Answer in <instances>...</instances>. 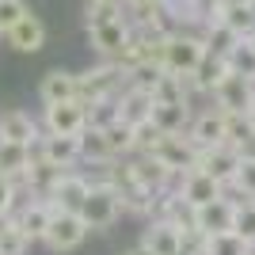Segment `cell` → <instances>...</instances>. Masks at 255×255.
Masks as SVG:
<instances>
[{
  "instance_id": "cell-1",
  "label": "cell",
  "mask_w": 255,
  "mask_h": 255,
  "mask_svg": "<svg viewBox=\"0 0 255 255\" xmlns=\"http://www.w3.org/2000/svg\"><path fill=\"white\" fill-rule=\"evenodd\" d=\"M129 84V73L122 61H99L88 73H76V99L80 103H96V99H111Z\"/></svg>"
},
{
  "instance_id": "cell-2",
  "label": "cell",
  "mask_w": 255,
  "mask_h": 255,
  "mask_svg": "<svg viewBox=\"0 0 255 255\" xmlns=\"http://www.w3.org/2000/svg\"><path fill=\"white\" fill-rule=\"evenodd\" d=\"M202 53H206L202 34L175 31L168 42L160 46V65H164V73H171V76H194V69H198V61H202Z\"/></svg>"
},
{
  "instance_id": "cell-3",
  "label": "cell",
  "mask_w": 255,
  "mask_h": 255,
  "mask_svg": "<svg viewBox=\"0 0 255 255\" xmlns=\"http://www.w3.org/2000/svg\"><path fill=\"white\" fill-rule=\"evenodd\" d=\"M76 213L88 225V233H96V229H111L126 210H122V194L111 183H92V191H88V198L80 202Z\"/></svg>"
},
{
  "instance_id": "cell-4",
  "label": "cell",
  "mask_w": 255,
  "mask_h": 255,
  "mask_svg": "<svg viewBox=\"0 0 255 255\" xmlns=\"http://www.w3.org/2000/svg\"><path fill=\"white\" fill-rule=\"evenodd\" d=\"M145 156H152L160 168H168L171 175H187V171L198 164V149H194V141L187 137V133H164V137L152 145V152H145Z\"/></svg>"
},
{
  "instance_id": "cell-5",
  "label": "cell",
  "mask_w": 255,
  "mask_h": 255,
  "mask_svg": "<svg viewBox=\"0 0 255 255\" xmlns=\"http://www.w3.org/2000/svg\"><path fill=\"white\" fill-rule=\"evenodd\" d=\"M88 240V225L80 221V213H53V221H50V229H46V236H42V244L50 248L53 255H69V252H76V248Z\"/></svg>"
},
{
  "instance_id": "cell-6",
  "label": "cell",
  "mask_w": 255,
  "mask_h": 255,
  "mask_svg": "<svg viewBox=\"0 0 255 255\" xmlns=\"http://www.w3.org/2000/svg\"><path fill=\"white\" fill-rule=\"evenodd\" d=\"M42 129L46 133H61V137H80L88 129V107L80 99L42 107Z\"/></svg>"
},
{
  "instance_id": "cell-7",
  "label": "cell",
  "mask_w": 255,
  "mask_h": 255,
  "mask_svg": "<svg viewBox=\"0 0 255 255\" xmlns=\"http://www.w3.org/2000/svg\"><path fill=\"white\" fill-rule=\"evenodd\" d=\"M210 96H213V107H217V111H225V115H244V111H252L255 80H248V76H240V73H229Z\"/></svg>"
},
{
  "instance_id": "cell-8",
  "label": "cell",
  "mask_w": 255,
  "mask_h": 255,
  "mask_svg": "<svg viewBox=\"0 0 255 255\" xmlns=\"http://www.w3.org/2000/svg\"><path fill=\"white\" fill-rule=\"evenodd\" d=\"M194 233H202V236L236 233V202L229 194H221V198L198 206V210H194Z\"/></svg>"
},
{
  "instance_id": "cell-9",
  "label": "cell",
  "mask_w": 255,
  "mask_h": 255,
  "mask_svg": "<svg viewBox=\"0 0 255 255\" xmlns=\"http://www.w3.org/2000/svg\"><path fill=\"white\" fill-rule=\"evenodd\" d=\"M88 46L103 57V61H118L129 46V23L115 19V23H99V27H88Z\"/></svg>"
},
{
  "instance_id": "cell-10",
  "label": "cell",
  "mask_w": 255,
  "mask_h": 255,
  "mask_svg": "<svg viewBox=\"0 0 255 255\" xmlns=\"http://www.w3.org/2000/svg\"><path fill=\"white\" fill-rule=\"evenodd\" d=\"M175 194H179V198L191 206V210H198V206L213 202V198H221L225 187L213 179V175H206L202 168H191L187 175H179V179H175Z\"/></svg>"
},
{
  "instance_id": "cell-11",
  "label": "cell",
  "mask_w": 255,
  "mask_h": 255,
  "mask_svg": "<svg viewBox=\"0 0 255 255\" xmlns=\"http://www.w3.org/2000/svg\"><path fill=\"white\" fill-rule=\"evenodd\" d=\"M53 206L46 202V198H31V202H23L19 210L11 213V221L19 225V233L31 240V244H42V236H46V229H50V221H53Z\"/></svg>"
},
{
  "instance_id": "cell-12",
  "label": "cell",
  "mask_w": 255,
  "mask_h": 255,
  "mask_svg": "<svg viewBox=\"0 0 255 255\" xmlns=\"http://www.w3.org/2000/svg\"><path fill=\"white\" fill-rule=\"evenodd\" d=\"M187 137L194 141V149H217V145H229L225 141V111H217V107H210V111H202V115L191 118V126H187Z\"/></svg>"
},
{
  "instance_id": "cell-13",
  "label": "cell",
  "mask_w": 255,
  "mask_h": 255,
  "mask_svg": "<svg viewBox=\"0 0 255 255\" xmlns=\"http://www.w3.org/2000/svg\"><path fill=\"white\" fill-rule=\"evenodd\" d=\"M240 156H244V152L233 149V145H217V149H202V152H198V164H194V168H202L206 175H213L221 187H229V183L236 179Z\"/></svg>"
},
{
  "instance_id": "cell-14",
  "label": "cell",
  "mask_w": 255,
  "mask_h": 255,
  "mask_svg": "<svg viewBox=\"0 0 255 255\" xmlns=\"http://www.w3.org/2000/svg\"><path fill=\"white\" fill-rule=\"evenodd\" d=\"M34 156H42L53 168H73L80 160V137H61V133H42L38 145H34Z\"/></svg>"
},
{
  "instance_id": "cell-15",
  "label": "cell",
  "mask_w": 255,
  "mask_h": 255,
  "mask_svg": "<svg viewBox=\"0 0 255 255\" xmlns=\"http://www.w3.org/2000/svg\"><path fill=\"white\" fill-rule=\"evenodd\" d=\"M88 191H92V183H88L84 171H65L61 183L53 187V194L46 198V202H50L53 210H61V213H76L80 202L88 198Z\"/></svg>"
},
{
  "instance_id": "cell-16",
  "label": "cell",
  "mask_w": 255,
  "mask_h": 255,
  "mask_svg": "<svg viewBox=\"0 0 255 255\" xmlns=\"http://www.w3.org/2000/svg\"><path fill=\"white\" fill-rule=\"evenodd\" d=\"M0 137L34 149L38 137H42V129H38V118L27 115V111H4V115H0Z\"/></svg>"
},
{
  "instance_id": "cell-17",
  "label": "cell",
  "mask_w": 255,
  "mask_h": 255,
  "mask_svg": "<svg viewBox=\"0 0 255 255\" xmlns=\"http://www.w3.org/2000/svg\"><path fill=\"white\" fill-rule=\"evenodd\" d=\"M4 42H8L15 53H38L46 46V23L31 11V15H23L11 31H4Z\"/></svg>"
},
{
  "instance_id": "cell-18",
  "label": "cell",
  "mask_w": 255,
  "mask_h": 255,
  "mask_svg": "<svg viewBox=\"0 0 255 255\" xmlns=\"http://www.w3.org/2000/svg\"><path fill=\"white\" fill-rule=\"evenodd\" d=\"M31 160H34V149H27V145H15V141H4V137H0V175H4V179H11L15 194H19L23 179H27Z\"/></svg>"
},
{
  "instance_id": "cell-19",
  "label": "cell",
  "mask_w": 255,
  "mask_h": 255,
  "mask_svg": "<svg viewBox=\"0 0 255 255\" xmlns=\"http://www.w3.org/2000/svg\"><path fill=\"white\" fill-rule=\"evenodd\" d=\"M141 244L152 255H183V229H175L171 221H149L141 233Z\"/></svg>"
},
{
  "instance_id": "cell-20",
  "label": "cell",
  "mask_w": 255,
  "mask_h": 255,
  "mask_svg": "<svg viewBox=\"0 0 255 255\" xmlns=\"http://www.w3.org/2000/svg\"><path fill=\"white\" fill-rule=\"evenodd\" d=\"M217 23H225L236 38H255V4L252 0H221Z\"/></svg>"
},
{
  "instance_id": "cell-21",
  "label": "cell",
  "mask_w": 255,
  "mask_h": 255,
  "mask_svg": "<svg viewBox=\"0 0 255 255\" xmlns=\"http://www.w3.org/2000/svg\"><path fill=\"white\" fill-rule=\"evenodd\" d=\"M38 99H42V107L76 99V73H69V69H50V73L42 76V84H38Z\"/></svg>"
},
{
  "instance_id": "cell-22",
  "label": "cell",
  "mask_w": 255,
  "mask_h": 255,
  "mask_svg": "<svg viewBox=\"0 0 255 255\" xmlns=\"http://www.w3.org/2000/svg\"><path fill=\"white\" fill-rule=\"evenodd\" d=\"M69 171H73V168H69ZM61 175H65V168H53V164H46L42 156H34V160H31V168H27V179H23V187H27L34 198H50L53 187L61 183Z\"/></svg>"
},
{
  "instance_id": "cell-23",
  "label": "cell",
  "mask_w": 255,
  "mask_h": 255,
  "mask_svg": "<svg viewBox=\"0 0 255 255\" xmlns=\"http://www.w3.org/2000/svg\"><path fill=\"white\" fill-rule=\"evenodd\" d=\"M118 111H122V122H126V126H141V122L152 118V96L126 84L118 92Z\"/></svg>"
},
{
  "instance_id": "cell-24",
  "label": "cell",
  "mask_w": 255,
  "mask_h": 255,
  "mask_svg": "<svg viewBox=\"0 0 255 255\" xmlns=\"http://www.w3.org/2000/svg\"><path fill=\"white\" fill-rule=\"evenodd\" d=\"M191 103H152V126L160 129V133H187V126H191Z\"/></svg>"
},
{
  "instance_id": "cell-25",
  "label": "cell",
  "mask_w": 255,
  "mask_h": 255,
  "mask_svg": "<svg viewBox=\"0 0 255 255\" xmlns=\"http://www.w3.org/2000/svg\"><path fill=\"white\" fill-rule=\"evenodd\" d=\"M225 76H229V61H225V57H217V53H210V50H206L191 80L198 84V92H202V96H210V92H213L217 84H221Z\"/></svg>"
},
{
  "instance_id": "cell-26",
  "label": "cell",
  "mask_w": 255,
  "mask_h": 255,
  "mask_svg": "<svg viewBox=\"0 0 255 255\" xmlns=\"http://www.w3.org/2000/svg\"><path fill=\"white\" fill-rule=\"evenodd\" d=\"M225 194H229L233 202H255V156H240L236 179L225 187Z\"/></svg>"
},
{
  "instance_id": "cell-27",
  "label": "cell",
  "mask_w": 255,
  "mask_h": 255,
  "mask_svg": "<svg viewBox=\"0 0 255 255\" xmlns=\"http://www.w3.org/2000/svg\"><path fill=\"white\" fill-rule=\"evenodd\" d=\"M80 160H84V164H111V160H115L103 129H84V133H80Z\"/></svg>"
},
{
  "instance_id": "cell-28",
  "label": "cell",
  "mask_w": 255,
  "mask_h": 255,
  "mask_svg": "<svg viewBox=\"0 0 255 255\" xmlns=\"http://www.w3.org/2000/svg\"><path fill=\"white\" fill-rule=\"evenodd\" d=\"M252 133H255V118H252V111H244V115H225V141H229L233 149L244 152V145L252 141Z\"/></svg>"
},
{
  "instance_id": "cell-29",
  "label": "cell",
  "mask_w": 255,
  "mask_h": 255,
  "mask_svg": "<svg viewBox=\"0 0 255 255\" xmlns=\"http://www.w3.org/2000/svg\"><path fill=\"white\" fill-rule=\"evenodd\" d=\"M115 122H122V111H118V96L88 103V129H111Z\"/></svg>"
},
{
  "instance_id": "cell-30",
  "label": "cell",
  "mask_w": 255,
  "mask_h": 255,
  "mask_svg": "<svg viewBox=\"0 0 255 255\" xmlns=\"http://www.w3.org/2000/svg\"><path fill=\"white\" fill-rule=\"evenodd\" d=\"M202 42H206V50H210V53H217V57H229V53H233V46L240 42V38H236V34L229 31L225 23H210V27L202 31Z\"/></svg>"
},
{
  "instance_id": "cell-31",
  "label": "cell",
  "mask_w": 255,
  "mask_h": 255,
  "mask_svg": "<svg viewBox=\"0 0 255 255\" xmlns=\"http://www.w3.org/2000/svg\"><path fill=\"white\" fill-rule=\"evenodd\" d=\"M225 61H229V73H240V76H248V80H255V46H252V38H240Z\"/></svg>"
},
{
  "instance_id": "cell-32",
  "label": "cell",
  "mask_w": 255,
  "mask_h": 255,
  "mask_svg": "<svg viewBox=\"0 0 255 255\" xmlns=\"http://www.w3.org/2000/svg\"><path fill=\"white\" fill-rule=\"evenodd\" d=\"M84 19H88V27L122 19V0H88L84 4Z\"/></svg>"
},
{
  "instance_id": "cell-33",
  "label": "cell",
  "mask_w": 255,
  "mask_h": 255,
  "mask_svg": "<svg viewBox=\"0 0 255 255\" xmlns=\"http://www.w3.org/2000/svg\"><path fill=\"white\" fill-rule=\"evenodd\" d=\"M126 73H129V88H141V92H149V96H152L156 80L164 76V65H160V61H137L133 69H126Z\"/></svg>"
},
{
  "instance_id": "cell-34",
  "label": "cell",
  "mask_w": 255,
  "mask_h": 255,
  "mask_svg": "<svg viewBox=\"0 0 255 255\" xmlns=\"http://www.w3.org/2000/svg\"><path fill=\"white\" fill-rule=\"evenodd\" d=\"M103 133H107V145H111L115 160L133 156V126H126V122H115V126L103 129Z\"/></svg>"
},
{
  "instance_id": "cell-35",
  "label": "cell",
  "mask_w": 255,
  "mask_h": 255,
  "mask_svg": "<svg viewBox=\"0 0 255 255\" xmlns=\"http://www.w3.org/2000/svg\"><path fill=\"white\" fill-rule=\"evenodd\" d=\"M206 255H248V244H244L236 233L206 236Z\"/></svg>"
},
{
  "instance_id": "cell-36",
  "label": "cell",
  "mask_w": 255,
  "mask_h": 255,
  "mask_svg": "<svg viewBox=\"0 0 255 255\" xmlns=\"http://www.w3.org/2000/svg\"><path fill=\"white\" fill-rule=\"evenodd\" d=\"M27 248H31V240L19 233L15 221H8L0 229V255H27Z\"/></svg>"
},
{
  "instance_id": "cell-37",
  "label": "cell",
  "mask_w": 255,
  "mask_h": 255,
  "mask_svg": "<svg viewBox=\"0 0 255 255\" xmlns=\"http://www.w3.org/2000/svg\"><path fill=\"white\" fill-rule=\"evenodd\" d=\"M236 236L255 248V202H236Z\"/></svg>"
},
{
  "instance_id": "cell-38",
  "label": "cell",
  "mask_w": 255,
  "mask_h": 255,
  "mask_svg": "<svg viewBox=\"0 0 255 255\" xmlns=\"http://www.w3.org/2000/svg\"><path fill=\"white\" fill-rule=\"evenodd\" d=\"M23 15H31L27 0H0V31H11Z\"/></svg>"
},
{
  "instance_id": "cell-39",
  "label": "cell",
  "mask_w": 255,
  "mask_h": 255,
  "mask_svg": "<svg viewBox=\"0 0 255 255\" xmlns=\"http://www.w3.org/2000/svg\"><path fill=\"white\" fill-rule=\"evenodd\" d=\"M0 213H15V187H11V179H4L0 175Z\"/></svg>"
},
{
  "instance_id": "cell-40",
  "label": "cell",
  "mask_w": 255,
  "mask_h": 255,
  "mask_svg": "<svg viewBox=\"0 0 255 255\" xmlns=\"http://www.w3.org/2000/svg\"><path fill=\"white\" fill-rule=\"evenodd\" d=\"M126 255H152V252H149V248H145V244H141V240H137V244L129 248V252H126Z\"/></svg>"
},
{
  "instance_id": "cell-41",
  "label": "cell",
  "mask_w": 255,
  "mask_h": 255,
  "mask_svg": "<svg viewBox=\"0 0 255 255\" xmlns=\"http://www.w3.org/2000/svg\"><path fill=\"white\" fill-rule=\"evenodd\" d=\"M244 156H255V133H252V141L244 145Z\"/></svg>"
},
{
  "instance_id": "cell-42",
  "label": "cell",
  "mask_w": 255,
  "mask_h": 255,
  "mask_svg": "<svg viewBox=\"0 0 255 255\" xmlns=\"http://www.w3.org/2000/svg\"><path fill=\"white\" fill-rule=\"evenodd\" d=\"M11 221V217H8V213H0V229H4V225H8Z\"/></svg>"
},
{
  "instance_id": "cell-43",
  "label": "cell",
  "mask_w": 255,
  "mask_h": 255,
  "mask_svg": "<svg viewBox=\"0 0 255 255\" xmlns=\"http://www.w3.org/2000/svg\"><path fill=\"white\" fill-rule=\"evenodd\" d=\"M252 118H255V99H252Z\"/></svg>"
},
{
  "instance_id": "cell-44",
  "label": "cell",
  "mask_w": 255,
  "mask_h": 255,
  "mask_svg": "<svg viewBox=\"0 0 255 255\" xmlns=\"http://www.w3.org/2000/svg\"><path fill=\"white\" fill-rule=\"evenodd\" d=\"M248 255H255V248H248Z\"/></svg>"
},
{
  "instance_id": "cell-45",
  "label": "cell",
  "mask_w": 255,
  "mask_h": 255,
  "mask_svg": "<svg viewBox=\"0 0 255 255\" xmlns=\"http://www.w3.org/2000/svg\"><path fill=\"white\" fill-rule=\"evenodd\" d=\"M126 4H137V0H126Z\"/></svg>"
},
{
  "instance_id": "cell-46",
  "label": "cell",
  "mask_w": 255,
  "mask_h": 255,
  "mask_svg": "<svg viewBox=\"0 0 255 255\" xmlns=\"http://www.w3.org/2000/svg\"><path fill=\"white\" fill-rule=\"evenodd\" d=\"M252 46H255V38H252Z\"/></svg>"
},
{
  "instance_id": "cell-47",
  "label": "cell",
  "mask_w": 255,
  "mask_h": 255,
  "mask_svg": "<svg viewBox=\"0 0 255 255\" xmlns=\"http://www.w3.org/2000/svg\"><path fill=\"white\" fill-rule=\"evenodd\" d=\"M0 34H4V31H0Z\"/></svg>"
}]
</instances>
